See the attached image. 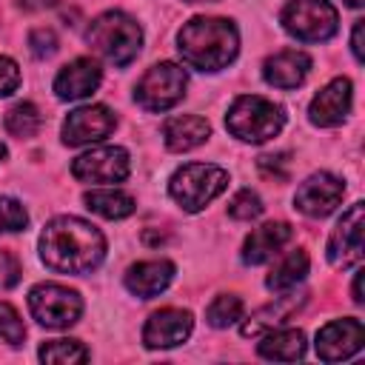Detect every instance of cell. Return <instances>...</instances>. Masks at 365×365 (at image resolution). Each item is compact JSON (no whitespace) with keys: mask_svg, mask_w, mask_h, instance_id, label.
Here are the masks:
<instances>
[{"mask_svg":"<svg viewBox=\"0 0 365 365\" xmlns=\"http://www.w3.org/2000/svg\"><path fill=\"white\" fill-rule=\"evenodd\" d=\"M351 48H354V57L362 63L365 60V54H362V20H356V26H354V37H351Z\"/></svg>","mask_w":365,"mask_h":365,"instance_id":"obj_35","label":"cell"},{"mask_svg":"<svg viewBox=\"0 0 365 365\" xmlns=\"http://www.w3.org/2000/svg\"><path fill=\"white\" fill-rule=\"evenodd\" d=\"M23 336H26V325H23L20 314L11 305L0 302V339L9 345H20Z\"/></svg>","mask_w":365,"mask_h":365,"instance_id":"obj_30","label":"cell"},{"mask_svg":"<svg viewBox=\"0 0 365 365\" xmlns=\"http://www.w3.org/2000/svg\"><path fill=\"white\" fill-rule=\"evenodd\" d=\"M345 194V182L328 171L311 174L305 182H299L294 194V208L308 214V217H328Z\"/></svg>","mask_w":365,"mask_h":365,"instance_id":"obj_11","label":"cell"},{"mask_svg":"<svg viewBox=\"0 0 365 365\" xmlns=\"http://www.w3.org/2000/svg\"><path fill=\"white\" fill-rule=\"evenodd\" d=\"M17 279H20V262L9 251H0V288H11L17 285Z\"/></svg>","mask_w":365,"mask_h":365,"instance_id":"obj_34","label":"cell"},{"mask_svg":"<svg viewBox=\"0 0 365 365\" xmlns=\"http://www.w3.org/2000/svg\"><path fill=\"white\" fill-rule=\"evenodd\" d=\"M305 354V334L297 328L288 331H274L259 342V356L265 359H279V362H294Z\"/></svg>","mask_w":365,"mask_h":365,"instance_id":"obj_22","label":"cell"},{"mask_svg":"<svg viewBox=\"0 0 365 365\" xmlns=\"http://www.w3.org/2000/svg\"><path fill=\"white\" fill-rule=\"evenodd\" d=\"M208 134H211L208 120L197 117V114H180V117L165 120V125H163V137L171 151H191V148L202 145L208 140Z\"/></svg>","mask_w":365,"mask_h":365,"instance_id":"obj_21","label":"cell"},{"mask_svg":"<svg viewBox=\"0 0 365 365\" xmlns=\"http://www.w3.org/2000/svg\"><path fill=\"white\" fill-rule=\"evenodd\" d=\"M308 68H311V57L305 51L285 48L265 60L262 77H265V83H271L277 88H297L308 77Z\"/></svg>","mask_w":365,"mask_h":365,"instance_id":"obj_18","label":"cell"},{"mask_svg":"<svg viewBox=\"0 0 365 365\" xmlns=\"http://www.w3.org/2000/svg\"><path fill=\"white\" fill-rule=\"evenodd\" d=\"M225 125L234 137H240L245 143H265V140L277 137L279 128L285 125V111H282V106H277L265 97L242 94L228 108Z\"/></svg>","mask_w":365,"mask_h":365,"instance_id":"obj_4","label":"cell"},{"mask_svg":"<svg viewBox=\"0 0 365 365\" xmlns=\"http://www.w3.org/2000/svg\"><path fill=\"white\" fill-rule=\"evenodd\" d=\"M6 128H9V134H14L20 140L34 137L37 128H40V111H37V106L34 103H17V106H11L9 114H6Z\"/></svg>","mask_w":365,"mask_h":365,"instance_id":"obj_25","label":"cell"},{"mask_svg":"<svg viewBox=\"0 0 365 365\" xmlns=\"http://www.w3.org/2000/svg\"><path fill=\"white\" fill-rule=\"evenodd\" d=\"M194 328V317L191 311L182 308H163L157 314L148 317L145 328H143V342L148 348H174L180 342L188 339Z\"/></svg>","mask_w":365,"mask_h":365,"instance_id":"obj_14","label":"cell"},{"mask_svg":"<svg viewBox=\"0 0 365 365\" xmlns=\"http://www.w3.org/2000/svg\"><path fill=\"white\" fill-rule=\"evenodd\" d=\"M20 86V68L11 57H3L0 54V97L11 94L14 88Z\"/></svg>","mask_w":365,"mask_h":365,"instance_id":"obj_33","label":"cell"},{"mask_svg":"<svg viewBox=\"0 0 365 365\" xmlns=\"http://www.w3.org/2000/svg\"><path fill=\"white\" fill-rule=\"evenodd\" d=\"M362 225H365V205L354 202L342 220L336 222L328 240V259L336 268H351L362 259Z\"/></svg>","mask_w":365,"mask_h":365,"instance_id":"obj_10","label":"cell"},{"mask_svg":"<svg viewBox=\"0 0 365 365\" xmlns=\"http://www.w3.org/2000/svg\"><path fill=\"white\" fill-rule=\"evenodd\" d=\"M26 222H29V214L23 202H17L14 197H0V234L23 231Z\"/></svg>","mask_w":365,"mask_h":365,"instance_id":"obj_28","label":"cell"},{"mask_svg":"<svg viewBox=\"0 0 365 365\" xmlns=\"http://www.w3.org/2000/svg\"><path fill=\"white\" fill-rule=\"evenodd\" d=\"M117 125V117L111 108L106 106H83L77 111H71L63 123V143L66 145H83V143H94L103 140L106 134H111Z\"/></svg>","mask_w":365,"mask_h":365,"instance_id":"obj_13","label":"cell"},{"mask_svg":"<svg viewBox=\"0 0 365 365\" xmlns=\"http://www.w3.org/2000/svg\"><path fill=\"white\" fill-rule=\"evenodd\" d=\"M291 225L288 222H265L259 228H254L248 237H245V245H242V262L248 265H259L265 259H271L288 240H291Z\"/></svg>","mask_w":365,"mask_h":365,"instance_id":"obj_19","label":"cell"},{"mask_svg":"<svg viewBox=\"0 0 365 365\" xmlns=\"http://www.w3.org/2000/svg\"><path fill=\"white\" fill-rule=\"evenodd\" d=\"M180 54L191 68L200 71H220L225 68L240 48V34L231 20L222 17H194L188 20L180 34Z\"/></svg>","mask_w":365,"mask_h":365,"instance_id":"obj_2","label":"cell"},{"mask_svg":"<svg viewBox=\"0 0 365 365\" xmlns=\"http://www.w3.org/2000/svg\"><path fill=\"white\" fill-rule=\"evenodd\" d=\"M29 48H31V54L34 57H51L54 51H57V34L51 31V29H34L31 34H29Z\"/></svg>","mask_w":365,"mask_h":365,"instance_id":"obj_31","label":"cell"},{"mask_svg":"<svg viewBox=\"0 0 365 365\" xmlns=\"http://www.w3.org/2000/svg\"><path fill=\"white\" fill-rule=\"evenodd\" d=\"M40 359L54 365H74V362H86L88 351L77 339H51L40 348Z\"/></svg>","mask_w":365,"mask_h":365,"instance_id":"obj_26","label":"cell"},{"mask_svg":"<svg viewBox=\"0 0 365 365\" xmlns=\"http://www.w3.org/2000/svg\"><path fill=\"white\" fill-rule=\"evenodd\" d=\"M351 80L348 77H336V80H331L314 100H311V108H308V114H311V123L314 125H325V128H331V125H339L345 117H348V111H351Z\"/></svg>","mask_w":365,"mask_h":365,"instance_id":"obj_15","label":"cell"},{"mask_svg":"<svg viewBox=\"0 0 365 365\" xmlns=\"http://www.w3.org/2000/svg\"><path fill=\"white\" fill-rule=\"evenodd\" d=\"M305 302V294H285V297H274L268 305L257 308L248 322L242 325V336H259L277 325H282L285 319H291V314H297V308Z\"/></svg>","mask_w":365,"mask_h":365,"instance_id":"obj_20","label":"cell"},{"mask_svg":"<svg viewBox=\"0 0 365 365\" xmlns=\"http://www.w3.org/2000/svg\"><path fill=\"white\" fill-rule=\"evenodd\" d=\"M308 274V254L305 251H291L265 279V285L271 291H291L297 288V282Z\"/></svg>","mask_w":365,"mask_h":365,"instance_id":"obj_24","label":"cell"},{"mask_svg":"<svg viewBox=\"0 0 365 365\" xmlns=\"http://www.w3.org/2000/svg\"><path fill=\"white\" fill-rule=\"evenodd\" d=\"M3 157H6V145L0 143V160H3Z\"/></svg>","mask_w":365,"mask_h":365,"instance_id":"obj_40","label":"cell"},{"mask_svg":"<svg viewBox=\"0 0 365 365\" xmlns=\"http://www.w3.org/2000/svg\"><path fill=\"white\" fill-rule=\"evenodd\" d=\"M365 342V328L359 319H334L317 334V354L325 362H339L354 356Z\"/></svg>","mask_w":365,"mask_h":365,"instance_id":"obj_12","label":"cell"},{"mask_svg":"<svg viewBox=\"0 0 365 365\" xmlns=\"http://www.w3.org/2000/svg\"><path fill=\"white\" fill-rule=\"evenodd\" d=\"M288 154H265V157H259V171L265 174V177H274V180H285L288 177Z\"/></svg>","mask_w":365,"mask_h":365,"instance_id":"obj_32","label":"cell"},{"mask_svg":"<svg viewBox=\"0 0 365 365\" xmlns=\"http://www.w3.org/2000/svg\"><path fill=\"white\" fill-rule=\"evenodd\" d=\"M29 308L34 319L46 328H68L83 314V299L77 291L57 285V282H40L29 294Z\"/></svg>","mask_w":365,"mask_h":365,"instance_id":"obj_7","label":"cell"},{"mask_svg":"<svg viewBox=\"0 0 365 365\" xmlns=\"http://www.w3.org/2000/svg\"><path fill=\"white\" fill-rule=\"evenodd\" d=\"M174 279V265L168 259H145L128 268L125 274V288L137 294L140 299H151L160 291H165Z\"/></svg>","mask_w":365,"mask_h":365,"instance_id":"obj_17","label":"cell"},{"mask_svg":"<svg viewBox=\"0 0 365 365\" xmlns=\"http://www.w3.org/2000/svg\"><path fill=\"white\" fill-rule=\"evenodd\" d=\"M354 302H362V271H356L354 277Z\"/></svg>","mask_w":365,"mask_h":365,"instance_id":"obj_37","label":"cell"},{"mask_svg":"<svg viewBox=\"0 0 365 365\" xmlns=\"http://www.w3.org/2000/svg\"><path fill=\"white\" fill-rule=\"evenodd\" d=\"M228 214L234 220H257L262 214V200L251 191V188H242L234 194V200L228 202Z\"/></svg>","mask_w":365,"mask_h":365,"instance_id":"obj_29","label":"cell"},{"mask_svg":"<svg viewBox=\"0 0 365 365\" xmlns=\"http://www.w3.org/2000/svg\"><path fill=\"white\" fill-rule=\"evenodd\" d=\"M100 80H103L100 66L91 57H77L66 68H60V74L54 77V91L60 100H83L91 91H97Z\"/></svg>","mask_w":365,"mask_h":365,"instance_id":"obj_16","label":"cell"},{"mask_svg":"<svg viewBox=\"0 0 365 365\" xmlns=\"http://www.w3.org/2000/svg\"><path fill=\"white\" fill-rule=\"evenodd\" d=\"M88 46L114 66H128L143 46V29L125 11H106L91 20L86 31Z\"/></svg>","mask_w":365,"mask_h":365,"instance_id":"obj_3","label":"cell"},{"mask_svg":"<svg viewBox=\"0 0 365 365\" xmlns=\"http://www.w3.org/2000/svg\"><path fill=\"white\" fill-rule=\"evenodd\" d=\"M40 257L51 271L60 274H88L106 257L103 234L77 217H57L43 228Z\"/></svg>","mask_w":365,"mask_h":365,"instance_id":"obj_1","label":"cell"},{"mask_svg":"<svg viewBox=\"0 0 365 365\" xmlns=\"http://www.w3.org/2000/svg\"><path fill=\"white\" fill-rule=\"evenodd\" d=\"M185 3H214V0H185Z\"/></svg>","mask_w":365,"mask_h":365,"instance_id":"obj_39","label":"cell"},{"mask_svg":"<svg viewBox=\"0 0 365 365\" xmlns=\"http://www.w3.org/2000/svg\"><path fill=\"white\" fill-rule=\"evenodd\" d=\"M71 174L83 182H120L128 177V154L120 145H100L71 163Z\"/></svg>","mask_w":365,"mask_h":365,"instance_id":"obj_9","label":"cell"},{"mask_svg":"<svg viewBox=\"0 0 365 365\" xmlns=\"http://www.w3.org/2000/svg\"><path fill=\"white\" fill-rule=\"evenodd\" d=\"M205 317H208V325H214V328H228V325H234V322L242 317V299L234 297V294H220V297L208 305Z\"/></svg>","mask_w":365,"mask_h":365,"instance_id":"obj_27","label":"cell"},{"mask_svg":"<svg viewBox=\"0 0 365 365\" xmlns=\"http://www.w3.org/2000/svg\"><path fill=\"white\" fill-rule=\"evenodd\" d=\"M345 3H348V6H354V9H359V6L365 3V0H345Z\"/></svg>","mask_w":365,"mask_h":365,"instance_id":"obj_38","label":"cell"},{"mask_svg":"<svg viewBox=\"0 0 365 365\" xmlns=\"http://www.w3.org/2000/svg\"><path fill=\"white\" fill-rule=\"evenodd\" d=\"M185 94V71L177 63H157L151 66L143 80L137 83V103L145 111H168L171 106H177Z\"/></svg>","mask_w":365,"mask_h":365,"instance_id":"obj_8","label":"cell"},{"mask_svg":"<svg viewBox=\"0 0 365 365\" xmlns=\"http://www.w3.org/2000/svg\"><path fill=\"white\" fill-rule=\"evenodd\" d=\"M54 0H17V6H23V9H29V11H37V9H46V6H51Z\"/></svg>","mask_w":365,"mask_h":365,"instance_id":"obj_36","label":"cell"},{"mask_svg":"<svg viewBox=\"0 0 365 365\" xmlns=\"http://www.w3.org/2000/svg\"><path fill=\"white\" fill-rule=\"evenodd\" d=\"M336 23V9L328 0H288L282 9V29L302 43L334 37Z\"/></svg>","mask_w":365,"mask_h":365,"instance_id":"obj_6","label":"cell"},{"mask_svg":"<svg viewBox=\"0 0 365 365\" xmlns=\"http://www.w3.org/2000/svg\"><path fill=\"white\" fill-rule=\"evenodd\" d=\"M86 205L106 217V220H123L134 211V200L125 191H114V188H94L86 194Z\"/></svg>","mask_w":365,"mask_h":365,"instance_id":"obj_23","label":"cell"},{"mask_svg":"<svg viewBox=\"0 0 365 365\" xmlns=\"http://www.w3.org/2000/svg\"><path fill=\"white\" fill-rule=\"evenodd\" d=\"M228 185V171L211 163H188L174 171L168 182V194L185 211H202L214 197H220Z\"/></svg>","mask_w":365,"mask_h":365,"instance_id":"obj_5","label":"cell"}]
</instances>
